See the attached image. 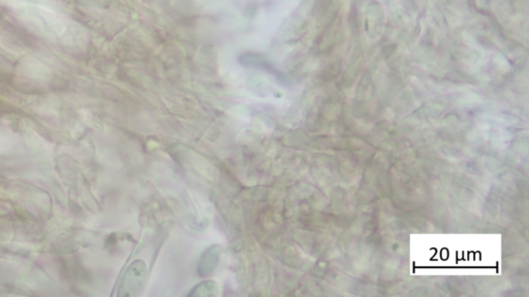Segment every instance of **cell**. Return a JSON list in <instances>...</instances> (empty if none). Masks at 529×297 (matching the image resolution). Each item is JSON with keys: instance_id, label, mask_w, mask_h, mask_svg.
Masks as SVG:
<instances>
[{"instance_id": "cell-1", "label": "cell", "mask_w": 529, "mask_h": 297, "mask_svg": "<svg viewBox=\"0 0 529 297\" xmlns=\"http://www.w3.org/2000/svg\"><path fill=\"white\" fill-rule=\"evenodd\" d=\"M217 259H219V250L217 249H209L204 256H203L202 263H201V267H202V273L201 275H208L210 272L213 271V267L217 265Z\"/></svg>"}]
</instances>
